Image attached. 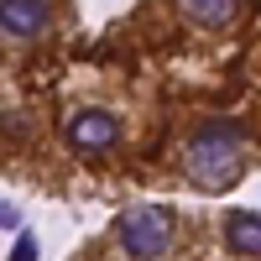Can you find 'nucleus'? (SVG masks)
<instances>
[{"label":"nucleus","instance_id":"obj_3","mask_svg":"<svg viewBox=\"0 0 261 261\" xmlns=\"http://www.w3.org/2000/svg\"><path fill=\"white\" fill-rule=\"evenodd\" d=\"M115 141H120V120L110 110H79L68 120V146L84 157H105V151H115Z\"/></svg>","mask_w":261,"mask_h":261},{"label":"nucleus","instance_id":"obj_1","mask_svg":"<svg viewBox=\"0 0 261 261\" xmlns=\"http://www.w3.org/2000/svg\"><path fill=\"white\" fill-rule=\"evenodd\" d=\"M183 167L199 188H230L246 167V125L241 120H204L183 146Z\"/></svg>","mask_w":261,"mask_h":261},{"label":"nucleus","instance_id":"obj_6","mask_svg":"<svg viewBox=\"0 0 261 261\" xmlns=\"http://www.w3.org/2000/svg\"><path fill=\"white\" fill-rule=\"evenodd\" d=\"M178 11L193 27H230L235 21V0H178Z\"/></svg>","mask_w":261,"mask_h":261},{"label":"nucleus","instance_id":"obj_5","mask_svg":"<svg viewBox=\"0 0 261 261\" xmlns=\"http://www.w3.org/2000/svg\"><path fill=\"white\" fill-rule=\"evenodd\" d=\"M225 246H230L235 256H261V214H256V209L225 214Z\"/></svg>","mask_w":261,"mask_h":261},{"label":"nucleus","instance_id":"obj_7","mask_svg":"<svg viewBox=\"0 0 261 261\" xmlns=\"http://www.w3.org/2000/svg\"><path fill=\"white\" fill-rule=\"evenodd\" d=\"M11 261H37V235H32V230H16V246H11Z\"/></svg>","mask_w":261,"mask_h":261},{"label":"nucleus","instance_id":"obj_2","mask_svg":"<svg viewBox=\"0 0 261 261\" xmlns=\"http://www.w3.org/2000/svg\"><path fill=\"white\" fill-rule=\"evenodd\" d=\"M115 241H120V251L130 261H162L167 246H172V220H167L162 209H151V204L125 209L120 220H115Z\"/></svg>","mask_w":261,"mask_h":261},{"label":"nucleus","instance_id":"obj_8","mask_svg":"<svg viewBox=\"0 0 261 261\" xmlns=\"http://www.w3.org/2000/svg\"><path fill=\"white\" fill-rule=\"evenodd\" d=\"M0 230H21V209L16 204H0Z\"/></svg>","mask_w":261,"mask_h":261},{"label":"nucleus","instance_id":"obj_4","mask_svg":"<svg viewBox=\"0 0 261 261\" xmlns=\"http://www.w3.org/2000/svg\"><path fill=\"white\" fill-rule=\"evenodd\" d=\"M53 27V0H0V32L16 42H32Z\"/></svg>","mask_w":261,"mask_h":261}]
</instances>
